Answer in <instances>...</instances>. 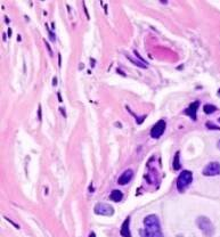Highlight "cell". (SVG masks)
Segmentation results:
<instances>
[{
	"label": "cell",
	"instance_id": "obj_1",
	"mask_svg": "<svg viewBox=\"0 0 220 237\" xmlns=\"http://www.w3.org/2000/svg\"><path fill=\"white\" fill-rule=\"evenodd\" d=\"M142 237H163L159 218L155 214H149L144 219Z\"/></svg>",
	"mask_w": 220,
	"mask_h": 237
},
{
	"label": "cell",
	"instance_id": "obj_2",
	"mask_svg": "<svg viewBox=\"0 0 220 237\" xmlns=\"http://www.w3.org/2000/svg\"><path fill=\"white\" fill-rule=\"evenodd\" d=\"M192 181H193V173L188 170H184L177 179V189L181 193L185 192L187 187L192 184Z\"/></svg>",
	"mask_w": 220,
	"mask_h": 237
},
{
	"label": "cell",
	"instance_id": "obj_3",
	"mask_svg": "<svg viewBox=\"0 0 220 237\" xmlns=\"http://www.w3.org/2000/svg\"><path fill=\"white\" fill-rule=\"evenodd\" d=\"M196 224H198V228H200L202 233L207 237H211L214 234V227L212 222L210 221V219L207 218V217H198V220H196Z\"/></svg>",
	"mask_w": 220,
	"mask_h": 237
},
{
	"label": "cell",
	"instance_id": "obj_4",
	"mask_svg": "<svg viewBox=\"0 0 220 237\" xmlns=\"http://www.w3.org/2000/svg\"><path fill=\"white\" fill-rule=\"evenodd\" d=\"M95 213L98 215H106V217H111L114 213L113 206H111L107 203H97L95 205Z\"/></svg>",
	"mask_w": 220,
	"mask_h": 237
},
{
	"label": "cell",
	"instance_id": "obj_5",
	"mask_svg": "<svg viewBox=\"0 0 220 237\" xmlns=\"http://www.w3.org/2000/svg\"><path fill=\"white\" fill-rule=\"evenodd\" d=\"M165 128H167V123H165L164 120H163V119L159 120L155 124L153 125L152 130H151V136H152V138H155V139L160 138L164 134Z\"/></svg>",
	"mask_w": 220,
	"mask_h": 237
},
{
	"label": "cell",
	"instance_id": "obj_6",
	"mask_svg": "<svg viewBox=\"0 0 220 237\" xmlns=\"http://www.w3.org/2000/svg\"><path fill=\"white\" fill-rule=\"evenodd\" d=\"M203 174L205 177H213L220 174V163L219 162H210L204 168Z\"/></svg>",
	"mask_w": 220,
	"mask_h": 237
},
{
	"label": "cell",
	"instance_id": "obj_7",
	"mask_svg": "<svg viewBox=\"0 0 220 237\" xmlns=\"http://www.w3.org/2000/svg\"><path fill=\"white\" fill-rule=\"evenodd\" d=\"M198 106H200V102H198V100H196V102L192 103L191 105H189L187 108L185 109L184 113L186 114V115L189 116V118H191L193 121H196V120H198V119H196V118H198V116H196V113H198Z\"/></svg>",
	"mask_w": 220,
	"mask_h": 237
},
{
	"label": "cell",
	"instance_id": "obj_8",
	"mask_svg": "<svg viewBox=\"0 0 220 237\" xmlns=\"http://www.w3.org/2000/svg\"><path fill=\"white\" fill-rule=\"evenodd\" d=\"M133 177V171L131 169H128L126 170L119 177V179H118V184L119 185H127V184L129 183L130 180L132 179Z\"/></svg>",
	"mask_w": 220,
	"mask_h": 237
},
{
	"label": "cell",
	"instance_id": "obj_9",
	"mask_svg": "<svg viewBox=\"0 0 220 237\" xmlns=\"http://www.w3.org/2000/svg\"><path fill=\"white\" fill-rule=\"evenodd\" d=\"M129 226H130V218L128 217L126 220L123 221L122 226H121L120 234L122 237H131V233H130Z\"/></svg>",
	"mask_w": 220,
	"mask_h": 237
},
{
	"label": "cell",
	"instance_id": "obj_10",
	"mask_svg": "<svg viewBox=\"0 0 220 237\" xmlns=\"http://www.w3.org/2000/svg\"><path fill=\"white\" fill-rule=\"evenodd\" d=\"M110 199H112L113 202H120V201H122V199H123L122 192L119 190V189H114L113 192L111 193Z\"/></svg>",
	"mask_w": 220,
	"mask_h": 237
},
{
	"label": "cell",
	"instance_id": "obj_11",
	"mask_svg": "<svg viewBox=\"0 0 220 237\" xmlns=\"http://www.w3.org/2000/svg\"><path fill=\"white\" fill-rule=\"evenodd\" d=\"M203 111L205 114H212V113H214L217 111V107L214 105H211V104H205V105L203 106Z\"/></svg>",
	"mask_w": 220,
	"mask_h": 237
},
{
	"label": "cell",
	"instance_id": "obj_12",
	"mask_svg": "<svg viewBox=\"0 0 220 237\" xmlns=\"http://www.w3.org/2000/svg\"><path fill=\"white\" fill-rule=\"evenodd\" d=\"M181 168L180 161H179V152H177L175 155V160H173V169L179 170Z\"/></svg>",
	"mask_w": 220,
	"mask_h": 237
},
{
	"label": "cell",
	"instance_id": "obj_13",
	"mask_svg": "<svg viewBox=\"0 0 220 237\" xmlns=\"http://www.w3.org/2000/svg\"><path fill=\"white\" fill-rule=\"evenodd\" d=\"M127 58H128V59H130V61L132 62L133 64H135V65H137V66H139V68H147V66H146V65L144 64V63H142V62H137V61H135V59H133V58L129 57V56H127Z\"/></svg>",
	"mask_w": 220,
	"mask_h": 237
},
{
	"label": "cell",
	"instance_id": "obj_14",
	"mask_svg": "<svg viewBox=\"0 0 220 237\" xmlns=\"http://www.w3.org/2000/svg\"><path fill=\"white\" fill-rule=\"evenodd\" d=\"M207 127L209 129H213V130H220L219 127H216L213 123H210V122H208V123H207Z\"/></svg>",
	"mask_w": 220,
	"mask_h": 237
},
{
	"label": "cell",
	"instance_id": "obj_15",
	"mask_svg": "<svg viewBox=\"0 0 220 237\" xmlns=\"http://www.w3.org/2000/svg\"><path fill=\"white\" fill-rule=\"evenodd\" d=\"M89 237H96V234H95V233H90V235H89Z\"/></svg>",
	"mask_w": 220,
	"mask_h": 237
},
{
	"label": "cell",
	"instance_id": "obj_16",
	"mask_svg": "<svg viewBox=\"0 0 220 237\" xmlns=\"http://www.w3.org/2000/svg\"><path fill=\"white\" fill-rule=\"evenodd\" d=\"M8 34H9V37L12 35V30H10V29H8Z\"/></svg>",
	"mask_w": 220,
	"mask_h": 237
},
{
	"label": "cell",
	"instance_id": "obj_17",
	"mask_svg": "<svg viewBox=\"0 0 220 237\" xmlns=\"http://www.w3.org/2000/svg\"><path fill=\"white\" fill-rule=\"evenodd\" d=\"M218 147L220 148V141H219V143H218Z\"/></svg>",
	"mask_w": 220,
	"mask_h": 237
},
{
	"label": "cell",
	"instance_id": "obj_18",
	"mask_svg": "<svg viewBox=\"0 0 220 237\" xmlns=\"http://www.w3.org/2000/svg\"><path fill=\"white\" fill-rule=\"evenodd\" d=\"M219 122H220V119H219Z\"/></svg>",
	"mask_w": 220,
	"mask_h": 237
}]
</instances>
